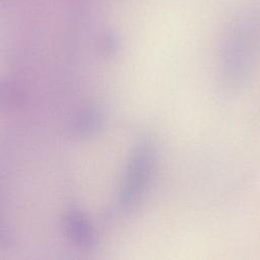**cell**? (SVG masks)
Returning a JSON list of instances; mask_svg holds the SVG:
<instances>
[{
	"label": "cell",
	"mask_w": 260,
	"mask_h": 260,
	"mask_svg": "<svg viewBox=\"0 0 260 260\" xmlns=\"http://www.w3.org/2000/svg\"><path fill=\"white\" fill-rule=\"evenodd\" d=\"M155 157V149L150 139L138 144L128 165L121 189L119 203L123 209L131 208L139 201L147 187Z\"/></svg>",
	"instance_id": "obj_2"
},
{
	"label": "cell",
	"mask_w": 260,
	"mask_h": 260,
	"mask_svg": "<svg viewBox=\"0 0 260 260\" xmlns=\"http://www.w3.org/2000/svg\"><path fill=\"white\" fill-rule=\"evenodd\" d=\"M260 50V6H254L233 25L222 51V74L232 87L241 86L253 70Z\"/></svg>",
	"instance_id": "obj_1"
},
{
	"label": "cell",
	"mask_w": 260,
	"mask_h": 260,
	"mask_svg": "<svg viewBox=\"0 0 260 260\" xmlns=\"http://www.w3.org/2000/svg\"><path fill=\"white\" fill-rule=\"evenodd\" d=\"M100 123V114L95 110H87L82 116H80L77 122V131L81 134H90L95 131Z\"/></svg>",
	"instance_id": "obj_4"
},
{
	"label": "cell",
	"mask_w": 260,
	"mask_h": 260,
	"mask_svg": "<svg viewBox=\"0 0 260 260\" xmlns=\"http://www.w3.org/2000/svg\"><path fill=\"white\" fill-rule=\"evenodd\" d=\"M65 229L68 237L76 245L91 248L95 245V237L87 218L76 209L69 211L65 217Z\"/></svg>",
	"instance_id": "obj_3"
}]
</instances>
